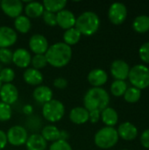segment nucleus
<instances>
[{"mask_svg": "<svg viewBox=\"0 0 149 150\" xmlns=\"http://www.w3.org/2000/svg\"><path fill=\"white\" fill-rule=\"evenodd\" d=\"M45 56L47 64L54 68H62L69 63L72 58V49L64 42H57L48 47Z\"/></svg>", "mask_w": 149, "mask_h": 150, "instance_id": "obj_1", "label": "nucleus"}, {"mask_svg": "<svg viewBox=\"0 0 149 150\" xmlns=\"http://www.w3.org/2000/svg\"><path fill=\"white\" fill-rule=\"evenodd\" d=\"M110 97L108 92L101 87H92L84 95L83 105L84 108L89 112L98 111L102 112L108 107Z\"/></svg>", "mask_w": 149, "mask_h": 150, "instance_id": "obj_2", "label": "nucleus"}, {"mask_svg": "<svg viewBox=\"0 0 149 150\" xmlns=\"http://www.w3.org/2000/svg\"><path fill=\"white\" fill-rule=\"evenodd\" d=\"M100 26V19L97 13L93 11H84L76 18L75 27L82 35L91 36L96 33Z\"/></svg>", "mask_w": 149, "mask_h": 150, "instance_id": "obj_3", "label": "nucleus"}, {"mask_svg": "<svg viewBox=\"0 0 149 150\" xmlns=\"http://www.w3.org/2000/svg\"><path fill=\"white\" fill-rule=\"evenodd\" d=\"M95 144L102 149H108L112 148L119 142V134L114 127H105L97 132L94 137Z\"/></svg>", "mask_w": 149, "mask_h": 150, "instance_id": "obj_4", "label": "nucleus"}, {"mask_svg": "<svg viewBox=\"0 0 149 150\" xmlns=\"http://www.w3.org/2000/svg\"><path fill=\"white\" fill-rule=\"evenodd\" d=\"M128 78L133 87L142 90L149 87V69L145 65H135L130 69Z\"/></svg>", "mask_w": 149, "mask_h": 150, "instance_id": "obj_5", "label": "nucleus"}, {"mask_svg": "<svg viewBox=\"0 0 149 150\" xmlns=\"http://www.w3.org/2000/svg\"><path fill=\"white\" fill-rule=\"evenodd\" d=\"M42 114L45 120L49 122L54 123L60 121L65 114L64 105L59 100L52 99L43 105Z\"/></svg>", "mask_w": 149, "mask_h": 150, "instance_id": "obj_6", "label": "nucleus"}, {"mask_svg": "<svg viewBox=\"0 0 149 150\" xmlns=\"http://www.w3.org/2000/svg\"><path fill=\"white\" fill-rule=\"evenodd\" d=\"M7 142L12 146H22L28 139V134L25 127L21 126L11 127L6 133Z\"/></svg>", "mask_w": 149, "mask_h": 150, "instance_id": "obj_7", "label": "nucleus"}, {"mask_svg": "<svg viewBox=\"0 0 149 150\" xmlns=\"http://www.w3.org/2000/svg\"><path fill=\"white\" fill-rule=\"evenodd\" d=\"M127 16V9L122 3H113L108 11V18L110 21L114 25L122 24Z\"/></svg>", "mask_w": 149, "mask_h": 150, "instance_id": "obj_8", "label": "nucleus"}, {"mask_svg": "<svg viewBox=\"0 0 149 150\" xmlns=\"http://www.w3.org/2000/svg\"><path fill=\"white\" fill-rule=\"evenodd\" d=\"M0 7L5 15L13 18L20 16L24 9L23 2L19 0H2Z\"/></svg>", "mask_w": 149, "mask_h": 150, "instance_id": "obj_9", "label": "nucleus"}, {"mask_svg": "<svg viewBox=\"0 0 149 150\" xmlns=\"http://www.w3.org/2000/svg\"><path fill=\"white\" fill-rule=\"evenodd\" d=\"M29 47L35 54H45L49 47V45L44 35L36 33L30 38Z\"/></svg>", "mask_w": 149, "mask_h": 150, "instance_id": "obj_10", "label": "nucleus"}, {"mask_svg": "<svg viewBox=\"0 0 149 150\" xmlns=\"http://www.w3.org/2000/svg\"><path fill=\"white\" fill-rule=\"evenodd\" d=\"M18 40L16 31L7 25L0 26V48H8L13 46Z\"/></svg>", "mask_w": 149, "mask_h": 150, "instance_id": "obj_11", "label": "nucleus"}, {"mask_svg": "<svg viewBox=\"0 0 149 150\" xmlns=\"http://www.w3.org/2000/svg\"><path fill=\"white\" fill-rule=\"evenodd\" d=\"M1 101L7 104L12 105L18 98V91L15 85L12 83H4L0 90Z\"/></svg>", "mask_w": 149, "mask_h": 150, "instance_id": "obj_12", "label": "nucleus"}, {"mask_svg": "<svg viewBox=\"0 0 149 150\" xmlns=\"http://www.w3.org/2000/svg\"><path fill=\"white\" fill-rule=\"evenodd\" d=\"M130 67L123 60H115L111 65V73L116 80L125 81L129 75Z\"/></svg>", "mask_w": 149, "mask_h": 150, "instance_id": "obj_13", "label": "nucleus"}, {"mask_svg": "<svg viewBox=\"0 0 149 150\" xmlns=\"http://www.w3.org/2000/svg\"><path fill=\"white\" fill-rule=\"evenodd\" d=\"M76 18L75 14L68 10H62L56 13V23L63 30H68L75 27Z\"/></svg>", "mask_w": 149, "mask_h": 150, "instance_id": "obj_14", "label": "nucleus"}, {"mask_svg": "<svg viewBox=\"0 0 149 150\" xmlns=\"http://www.w3.org/2000/svg\"><path fill=\"white\" fill-rule=\"evenodd\" d=\"M32 61L29 51L25 48H18L12 53V62L18 68H27Z\"/></svg>", "mask_w": 149, "mask_h": 150, "instance_id": "obj_15", "label": "nucleus"}, {"mask_svg": "<svg viewBox=\"0 0 149 150\" xmlns=\"http://www.w3.org/2000/svg\"><path fill=\"white\" fill-rule=\"evenodd\" d=\"M32 97L36 102L45 105L53 99V91L47 86L39 85L34 89Z\"/></svg>", "mask_w": 149, "mask_h": 150, "instance_id": "obj_16", "label": "nucleus"}, {"mask_svg": "<svg viewBox=\"0 0 149 150\" xmlns=\"http://www.w3.org/2000/svg\"><path fill=\"white\" fill-rule=\"evenodd\" d=\"M108 80L107 73L102 69H92L88 75V81L93 87H101Z\"/></svg>", "mask_w": 149, "mask_h": 150, "instance_id": "obj_17", "label": "nucleus"}, {"mask_svg": "<svg viewBox=\"0 0 149 150\" xmlns=\"http://www.w3.org/2000/svg\"><path fill=\"white\" fill-rule=\"evenodd\" d=\"M117 132H118L119 137L120 136L125 141H133L137 137V134H138V129L133 124L130 122L122 123L119 127Z\"/></svg>", "mask_w": 149, "mask_h": 150, "instance_id": "obj_18", "label": "nucleus"}, {"mask_svg": "<svg viewBox=\"0 0 149 150\" xmlns=\"http://www.w3.org/2000/svg\"><path fill=\"white\" fill-rule=\"evenodd\" d=\"M69 120L76 125H83L89 121V111L84 107H75L69 112Z\"/></svg>", "mask_w": 149, "mask_h": 150, "instance_id": "obj_19", "label": "nucleus"}, {"mask_svg": "<svg viewBox=\"0 0 149 150\" xmlns=\"http://www.w3.org/2000/svg\"><path fill=\"white\" fill-rule=\"evenodd\" d=\"M27 150H46L47 142L41 136V134H33L30 135L25 142Z\"/></svg>", "mask_w": 149, "mask_h": 150, "instance_id": "obj_20", "label": "nucleus"}, {"mask_svg": "<svg viewBox=\"0 0 149 150\" xmlns=\"http://www.w3.org/2000/svg\"><path fill=\"white\" fill-rule=\"evenodd\" d=\"M23 78L25 82L30 85H40L43 82V75L42 73L35 69L33 68H27L24 74H23Z\"/></svg>", "mask_w": 149, "mask_h": 150, "instance_id": "obj_21", "label": "nucleus"}, {"mask_svg": "<svg viewBox=\"0 0 149 150\" xmlns=\"http://www.w3.org/2000/svg\"><path fill=\"white\" fill-rule=\"evenodd\" d=\"M44 11H45L44 6L40 2L29 1L25 6V12L26 14L25 16L28 18H39L42 16Z\"/></svg>", "mask_w": 149, "mask_h": 150, "instance_id": "obj_22", "label": "nucleus"}, {"mask_svg": "<svg viewBox=\"0 0 149 150\" xmlns=\"http://www.w3.org/2000/svg\"><path fill=\"white\" fill-rule=\"evenodd\" d=\"M101 118L103 122L106 125V127H113L119 120V115L116 110L112 107H107L101 112Z\"/></svg>", "mask_w": 149, "mask_h": 150, "instance_id": "obj_23", "label": "nucleus"}, {"mask_svg": "<svg viewBox=\"0 0 149 150\" xmlns=\"http://www.w3.org/2000/svg\"><path fill=\"white\" fill-rule=\"evenodd\" d=\"M43 6L45 11L58 13L59 11L64 10L65 6L67 5L66 0H45L43 1Z\"/></svg>", "mask_w": 149, "mask_h": 150, "instance_id": "obj_24", "label": "nucleus"}, {"mask_svg": "<svg viewBox=\"0 0 149 150\" xmlns=\"http://www.w3.org/2000/svg\"><path fill=\"white\" fill-rule=\"evenodd\" d=\"M81 37H82V34L80 33V32L76 27H72L70 29H68L63 33L64 43L69 47L77 44L79 42Z\"/></svg>", "mask_w": 149, "mask_h": 150, "instance_id": "obj_25", "label": "nucleus"}, {"mask_svg": "<svg viewBox=\"0 0 149 150\" xmlns=\"http://www.w3.org/2000/svg\"><path fill=\"white\" fill-rule=\"evenodd\" d=\"M41 136L46 142H54L60 140V130L54 125H47L42 129Z\"/></svg>", "mask_w": 149, "mask_h": 150, "instance_id": "obj_26", "label": "nucleus"}, {"mask_svg": "<svg viewBox=\"0 0 149 150\" xmlns=\"http://www.w3.org/2000/svg\"><path fill=\"white\" fill-rule=\"evenodd\" d=\"M32 26L30 18L25 15H20L14 20V27L15 29L21 33H26L30 31Z\"/></svg>", "mask_w": 149, "mask_h": 150, "instance_id": "obj_27", "label": "nucleus"}, {"mask_svg": "<svg viewBox=\"0 0 149 150\" xmlns=\"http://www.w3.org/2000/svg\"><path fill=\"white\" fill-rule=\"evenodd\" d=\"M133 29L140 33H146L149 30V17L146 15H141L134 18L133 23Z\"/></svg>", "mask_w": 149, "mask_h": 150, "instance_id": "obj_28", "label": "nucleus"}, {"mask_svg": "<svg viewBox=\"0 0 149 150\" xmlns=\"http://www.w3.org/2000/svg\"><path fill=\"white\" fill-rule=\"evenodd\" d=\"M127 90V83L122 80H115L111 85V92L115 97H121Z\"/></svg>", "mask_w": 149, "mask_h": 150, "instance_id": "obj_29", "label": "nucleus"}, {"mask_svg": "<svg viewBox=\"0 0 149 150\" xmlns=\"http://www.w3.org/2000/svg\"><path fill=\"white\" fill-rule=\"evenodd\" d=\"M141 97V90L135 87L127 88L126 91L124 94V98L128 103H136L140 100Z\"/></svg>", "mask_w": 149, "mask_h": 150, "instance_id": "obj_30", "label": "nucleus"}, {"mask_svg": "<svg viewBox=\"0 0 149 150\" xmlns=\"http://www.w3.org/2000/svg\"><path fill=\"white\" fill-rule=\"evenodd\" d=\"M15 78V72L11 68H4L0 71V81L4 83H11Z\"/></svg>", "mask_w": 149, "mask_h": 150, "instance_id": "obj_31", "label": "nucleus"}, {"mask_svg": "<svg viewBox=\"0 0 149 150\" xmlns=\"http://www.w3.org/2000/svg\"><path fill=\"white\" fill-rule=\"evenodd\" d=\"M12 115V110L10 105L0 101V121H8Z\"/></svg>", "mask_w": 149, "mask_h": 150, "instance_id": "obj_32", "label": "nucleus"}, {"mask_svg": "<svg viewBox=\"0 0 149 150\" xmlns=\"http://www.w3.org/2000/svg\"><path fill=\"white\" fill-rule=\"evenodd\" d=\"M31 63L33 69L40 70L47 65V61L45 54H34V56L32 58Z\"/></svg>", "mask_w": 149, "mask_h": 150, "instance_id": "obj_33", "label": "nucleus"}, {"mask_svg": "<svg viewBox=\"0 0 149 150\" xmlns=\"http://www.w3.org/2000/svg\"><path fill=\"white\" fill-rule=\"evenodd\" d=\"M0 62L11 64L12 62V52L8 48H0Z\"/></svg>", "mask_w": 149, "mask_h": 150, "instance_id": "obj_34", "label": "nucleus"}, {"mask_svg": "<svg viewBox=\"0 0 149 150\" xmlns=\"http://www.w3.org/2000/svg\"><path fill=\"white\" fill-rule=\"evenodd\" d=\"M49 150H73L71 145L67 141L58 140L53 142L50 146Z\"/></svg>", "mask_w": 149, "mask_h": 150, "instance_id": "obj_35", "label": "nucleus"}, {"mask_svg": "<svg viewBox=\"0 0 149 150\" xmlns=\"http://www.w3.org/2000/svg\"><path fill=\"white\" fill-rule=\"evenodd\" d=\"M42 18H43L44 22L49 26H54V25H57V23H56V14L55 13L45 11L43 12V14H42Z\"/></svg>", "mask_w": 149, "mask_h": 150, "instance_id": "obj_36", "label": "nucleus"}, {"mask_svg": "<svg viewBox=\"0 0 149 150\" xmlns=\"http://www.w3.org/2000/svg\"><path fill=\"white\" fill-rule=\"evenodd\" d=\"M139 54L142 62L149 63V41L144 43L139 49Z\"/></svg>", "mask_w": 149, "mask_h": 150, "instance_id": "obj_37", "label": "nucleus"}, {"mask_svg": "<svg viewBox=\"0 0 149 150\" xmlns=\"http://www.w3.org/2000/svg\"><path fill=\"white\" fill-rule=\"evenodd\" d=\"M54 86L58 89H65L68 86V81L63 77H58L54 81Z\"/></svg>", "mask_w": 149, "mask_h": 150, "instance_id": "obj_38", "label": "nucleus"}, {"mask_svg": "<svg viewBox=\"0 0 149 150\" xmlns=\"http://www.w3.org/2000/svg\"><path fill=\"white\" fill-rule=\"evenodd\" d=\"M141 145L145 149H149V129L145 130L141 136Z\"/></svg>", "mask_w": 149, "mask_h": 150, "instance_id": "obj_39", "label": "nucleus"}, {"mask_svg": "<svg viewBox=\"0 0 149 150\" xmlns=\"http://www.w3.org/2000/svg\"><path fill=\"white\" fill-rule=\"evenodd\" d=\"M100 115H101V112L98 111L89 112V120L91 123H97L100 119Z\"/></svg>", "mask_w": 149, "mask_h": 150, "instance_id": "obj_40", "label": "nucleus"}, {"mask_svg": "<svg viewBox=\"0 0 149 150\" xmlns=\"http://www.w3.org/2000/svg\"><path fill=\"white\" fill-rule=\"evenodd\" d=\"M7 137L6 133H4L3 130H0V150L4 149L5 146L7 145Z\"/></svg>", "mask_w": 149, "mask_h": 150, "instance_id": "obj_41", "label": "nucleus"}, {"mask_svg": "<svg viewBox=\"0 0 149 150\" xmlns=\"http://www.w3.org/2000/svg\"><path fill=\"white\" fill-rule=\"evenodd\" d=\"M69 138V134L67 131H60V140H62V141H67L68 139Z\"/></svg>", "mask_w": 149, "mask_h": 150, "instance_id": "obj_42", "label": "nucleus"}, {"mask_svg": "<svg viewBox=\"0 0 149 150\" xmlns=\"http://www.w3.org/2000/svg\"><path fill=\"white\" fill-rule=\"evenodd\" d=\"M23 112L25 113V114H30L32 112V107L29 105H25L24 107H23Z\"/></svg>", "mask_w": 149, "mask_h": 150, "instance_id": "obj_43", "label": "nucleus"}, {"mask_svg": "<svg viewBox=\"0 0 149 150\" xmlns=\"http://www.w3.org/2000/svg\"><path fill=\"white\" fill-rule=\"evenodd\" d=\"M2 85H3V83L0 81V90H1V87H2Z\"/></svg>", "mask_w": 149, "mask_h": 150, "instance_id": "obj_44", "label": "nucleus"}, {"mask_svg": "<svg viewBox=\"0 0 149 150\" xmlns=\"http://www.w3.org/2000/svg\"><path fill=\"white\" fill-rule=\"evenodd\" d=\"M0 4H1V1H0Z\"/></svg>", "mask_w": 149, "mask_h": 150, "instance_id": "obj_45", "label": "nucleus"}, {"mask_svg": "<svg viewBox=\"0 0 149 150\" xmlns=\"http://www.w3.org/2000/svg\"><path fill=\"white\" fill-rule=\"evenodd\" d=\"M123 150H127V149H123Z\"/></svg>", "mask_w": 149, "mask_h": 150, "instance_id": "obj_46", "label": "nucleus"}]
</instances>
